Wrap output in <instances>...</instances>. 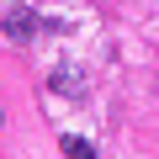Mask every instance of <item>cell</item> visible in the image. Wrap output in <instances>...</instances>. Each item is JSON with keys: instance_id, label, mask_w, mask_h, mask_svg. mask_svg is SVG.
Returning <instances> with one entry per match:
<instances>
[{"instance_id": "cell-1", "label": "cell", "mask_w": 159, "mask_h": 159, "mask_svg": "<svg viewBox=\"0 0 159 159\" xmlns=\"http://www.w3.org/2000/svg\"><path fill=\"white\" fill-rule=\"evenodd\" d=\"M0 27H6V37H11V43H27V37L37 32V16H32L27 6H11L6 16H0Z\"/></svg>"}, {"instance_id": "cell-2", "label": "cell", "mask_w": 159, "mask_h": 159, "mask_svg": "<svg viewBox=\"0 0 159 159\" xmlns=\"http://www.w3.org/2000/svg\"><path fill=\"white\" fill-rule=\"evenodd\" d=\"M48 85L58 90V96H74V101H85V74L80 69H53V80Z\"/></svg>"}, {"instance_id": "cell-4", "label": "cell", "mask_w": 159, "mask_h": 159, "mask_svg": "<svg viewBox=\"0 0 159 159\" xmlns=\"http://www.w3.org/2000/svg\"><path fill=\"white\" fill-rule=\"evenodd\" d=\"M0 6H21V0H0Z\"/></svg>"}, {"instance_id": "cell-3", "label": "cell", "mask_w": 159, "mask_h": 159, "mask_svg": "<svg viewBox=\"0 0 159 159\" xmlns=\"http://www.w3.org/2000/svg\"><path fill=\"white\" fill-rule=\"evenodd\" d=\"M58 148H64L69 159H96V148H90V138H74V133H69V138H64Z\"/></svg>"}]
</instances>
